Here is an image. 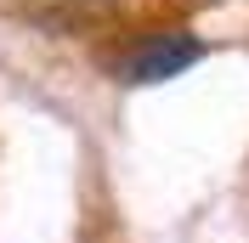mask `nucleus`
Returning <instances> with one entry per match:
<instances>
[{
  "instance_id": "f257e3e1",
  "label": "nucleus",
  "mask_w": 249,
  "mask_h": 243,
  "mask_svg": "<svg viewBox=\"0 0 249 243\" xmlns=\"http://www.w3.org/2000/svg\"><path fill=\"white\" fill-rule=\"evenodd\" d=\"M204 57V46L193 40L187 29H170V34H153V40H142L130 57H124V85H159V79H176L181 68Z\"/></svg>"
}]
</instances>
